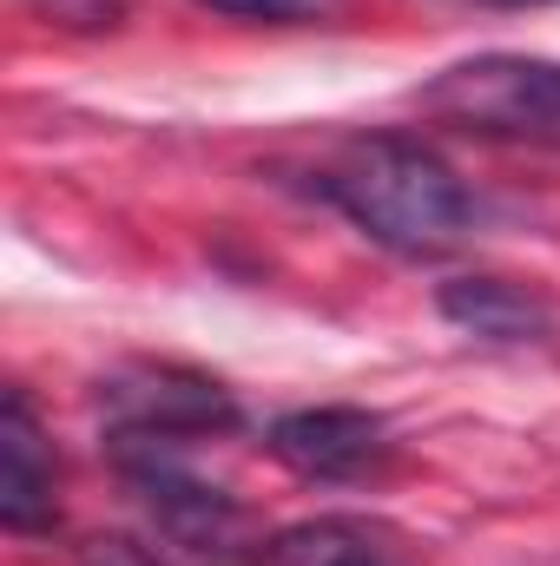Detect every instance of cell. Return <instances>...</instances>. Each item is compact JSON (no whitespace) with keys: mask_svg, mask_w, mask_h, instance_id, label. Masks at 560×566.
I'll return each instance as SVG.
<instances>
[{"mask_svg":"<svg viewBox=\"0 0 560 566\" xmlns=\"http://www.w3.org/2000/svg\"><path fill=\"white\" fill-rule=\"evenodd\" d=\"M310 191L330 198L363 238H376L396 258H448L468 244L475 231V198L455 178V165L435 145L409 133H370V139H343L317 171Z\"/></svg>","mask_w":560,"mask_h":566,"instance_id":"1","label":"cell"},{"mask_svg":"<svg viewBox=\"0 0 560 566\" xmlns=\"http://www.w3.org/2000/svg\"><path fill=\"white\" fill-rule=\"evenodd\" d=\"M422 113L508 145H554L560 151V66L528 53H475L442 66L422 86Z\"/></svg>","mask_w":560,"mask_h":566,"instance_id":"2","label":"cell"},{"mask_svg":"<svg viewBox=\"0 0 560 566\" xmlns=\"http://www.w3.org/2000/svg\"><path fill=\"white\" fill-rule=\"evenodd\" d=\"M100 409L113 441H172V448L231 434L245 422L238 396L185 363H120L113 376H100Z\"/></svg>","mask_w":560,"mask_h":566,"instance_id":"3","label":"cell"},{"mask_svg":"<svg viewBox=\"0 0 560 566\" xmlns=\"http://www.w3.org/2000/svg\"><path fill=\"white\" fill-rule=\"evenodd\" d=\"M113 468H120L126 494L152 514V527L165 541H178L191 554H231L238 547L245 507L225 488L198 481L185 468V448H172V441H113Z\"/></svg>","mask_w":560,"mask_h":566,"instance_id":"4","label":"cell"},{"mask_svg":"<svg viewBox=\"0 0 560 566\" xmlns=\"http://www.w3.org/2000/svg\"><path fill=\"white\" fill-rule=\"evenodd\" d=\"M265 448L278 454L297 481L317 488H343V481H370L390 468L396 434L376 409H350V402H323V409H290L271 422Z\"/></svg>","mask_w":560,"mask_h":566,"instance_id":"5","label":"cell"},{"mask_svg":"<svg viewBox=\"0 0 560 566\" xmlns=\"http://www.w3.org/2000/svg\"><path fill=\"white\" fill-rule=\"evenodd\" d=\"M60 461H53V441L33 416L27 389H7L0 402V527L7 534H46L60 521Z\"/></svg>","mask_w":560,"mask_h":566,"instance_id":"6","label":"cell"},{"mask_svg":"<svg viewBox=\"0 0 560 566\" xmlns=\"http://www.w3.org/2000/svg\"><path fill=\"white\" fill-rule=\"evenodd\" d=\"M258 566H416L409 560V541L376 521V514H310L297 527H278Z\"/></svg>","mask_w":560,"mask_h":566,"instance_id":"7","label":"cell"},{"mask_svg":"<svg viewBox=\"0 0 560 566\" xmlns=\"http://www.w3.org/2000/svg\"><path fill=\"white\" fill-rule=\"evenodd\" d=\"M435 310L455 323V329H468V336H481V343H508V349H521V343H554L560 329V310L535 290V283H515V277H455L435 290Z\"/></svg>","mask_w":560,"mask_h":566,"instance_id":"8","label":"cell"},{"mask_svg":"<svg viewBox=\"0 0 560 566\" xmlns=\"http://www.w3.org/2000/svg\"><path fill=\"white\" fill-rule=\"evenodd\" d=\"M73 566H165V554L145 547L139 534H86L73 547Z\"/></svg>","mask_w":560,"mask_h":566,"instance_id":"9","label":"cell"},{"mask_svg":"<svg viewBox=\"0 0 560 566\" xmlns=\"http://www.w3.org/2000/svg\"><path fill=\"white\" fill-rule=\"evenodd\" d=\"M198 7H211V13H231V20H317L330 0H198Z\"/></svg>","mask_w":560,"mask_h":566,"instance_id":"10","label":"cell"}]
</instances>
